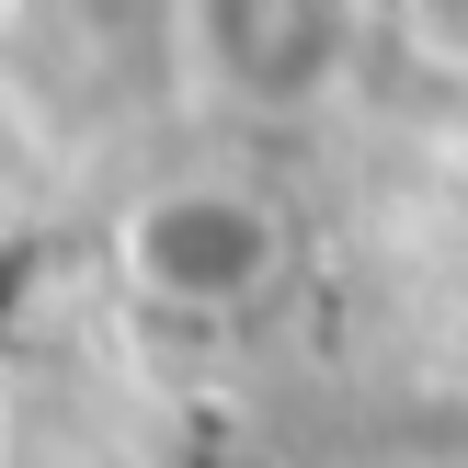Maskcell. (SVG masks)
Wrapping results in <instances>:
<instances>
[{
    "label": "cell",
    "instance_id": "obj_2",
    "mask_svg": "<svg viewBox=\"0 0 468 468\" xmlns=\"http://www.w3.org/2000/svg\"><path fill=\"white\" fill-rule=\"evenodd\" d=\"M355 46V0H195V58L240 103H309Z\"/></svg>",
    "mask_w": 468,
    "mask_h": 468
},
{
    "label": "cell",
    "instance_id": "obj_1",
    "mask_svg": "<svg viewBox=\"0 0 468 468\" xmlns=\"http://www.w3.org/2000/svg\"><path fill=\"white\" fill-rule=\"evenodd\" d=\"M126 286L160 297V309H251V297L274 286V263H286V229H274V206H251L240 183H160L149 206L126 218Z\"/></svg>",
    "mask_w": 468,
    "mask_h": 468
}]
</instances>
